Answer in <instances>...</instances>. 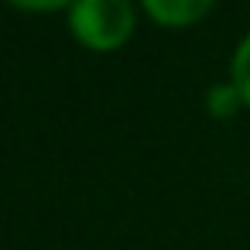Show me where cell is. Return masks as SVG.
I'll use <instances>...</instances> for the list:
<instances>
[{"mask_svg": "<svg viewBox=\"0 0 250 250\" xmlns=\"http://www.w3.org/2000/svg\"><path fill=\"white\" fill-rule=\"evenodd\" d=\"M69 28L83 45L96 52L120 48L134 31V4L130 0H76L69 7Z\"/></svg>", "mask_w": 250, "mask_h": 250, "instance_id": "6da1fadb", "label": "cell"}, {"mask_svg": "<svg viewBox=\"0 0 250 250\" xmlns=\"http://www.w3.org/2000/svg\"><path fill=\"white\" fill-rule=\"evenodd\" d=\"M216 0H144L147 14L158 21V24H168V28H185V24H195Z\"/></svg>", "mask_w": 250, "mask_h": 250, "instance_id": "7a4b0ae2", "label": "cell"}, {"mask_svg": "<svg viewBox=\"0 0 250 250\" xmlns=\"http://www.w3.org/2000/svg\"><path fill=\"white\" fill-rule=\"evenodd\" d=\"M229 83L240 89L243 103L250 106V35H243V42L236 45V52L229 59Z\"/></svg>", "mask_w": 250, "mask_h": 250, "instance_id": "3957f363", "label": "cell"}, {"mask_svg": "<svg viewBox=\"0 0 250 250\" xmlns=\"http://www.w3.org/2000/svg\"><path fill=\"white\" fill-rule=\"evenodd\" d=\"M240 103H243V96H240V89L233 83H216L206 93V106H209L212 117H233Z\"/></svg>", "mask_w": 250, "mask_h": 250, "instance_id": "277c9868", "label": "cell"}, {"mask_svg": "<svg viewBox=\"0 0 250 250\" xmlns=\"http://www.w3.org/2000/svg\"><path fill=\"white\" fill-rule=\"evenodd\" d=\"M14 7H24V11H55V7H72L76 0H7Z\"/></svg>", "mask_w": 250, "mask_h": 250, "instance_id": "5b68a950", "label": "cell"}]
</instances>
